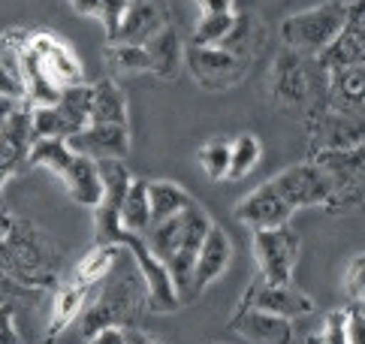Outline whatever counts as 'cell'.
<instances>
[{"label":"cell","instance_id":"11","mask_svg":"<svg viewBox=\"0 0 365 344\" xmlns=\"http://www.w3.org/2000/svg\"><path fill=\"white\" fill-rule=\"evenodd\" d=\"M242 308H257L266 314H278L284 320H296V317H308L314 311V299L293 284H266L263 278H257L247 287Z\"/></svg>","mask_w":365,"mask_h":344},{"label":"cell","instance_id":"21","mask_svg":"<svg viewBox=\"0 0 365 344\" xmlns=\"http://www.w3.org/2000/svg\"><path fill=\"white\" fill-rule=\"evenodd\" d=\"M61 181H63V188H67L73 203L88 206V208H94L100 203V196H103L100 169H97V161H91V157L73 154L67 169L61 172Z\"/></svg>","mask_w":365,"mask_h":344},{"label":"cell","instance_id":"8","mask_svg":"<svg viewBox=\"0 0 365 344\" xmlns=\"http://www.w3.org/2000/svg\"><path fill=\"white\" fill-rule=\"evenodd\" d=\"M308 136H311V154L359 148L362 145V118L332 112L326 103L314 106L308 115Z\"/></svg>","mask_w":365,"mask_h":344},{"label":"cell","instance_id":"12","mask_svg":"<svg viewBox=\"0 0 365 344\" xmlns=\"http://www.w3.org/2000/svg\"><path fill=\"white\" fill-rule=\"evenodd\" d=\"M31 106L19 103L12 115L0 127V200H4L6 181L28 166V151H31Z\"/></svg>","mask_w":365,"mask_h":344},{"label":"cell","instance_id":"13","mask_svg":"<svg viewBox=\"0 0 365 344\" xmlns=\"http://www.w3.org/2000/svg\"><path fill=\"white\" fill-rule=\"evenodd\" d=\"M28 49L43 61L48 79L58 88L82 85V64H79V58L73 55V49L63 43V39H58L55 34H48V31H31L28 34Z\"/></svg>","mask_w":365,"mask_h":344},{"label":"cell","instance_id":"16","mask_svg":"<svg viewBox=\"0 0 365 344\" xmlns=\"http://www.w3.org/2000/svg\"><path fill=\"white\" fill-rule=\"evenodd\" d=\"M308 94H311V73L305 67V58L284 49L275 67H272V100L281 109H296V106L308 103Z\"/></svg>","mask_w":365,"mask_h":344},{"label":"cell","instance_id":"33","mask_svg":"<svg viewBox=\"0 0 365 344\" xmlns=\"http://www.w3.org/2000/svg\"><path fill=\"white\" fill-rule=\"evenodd\" d=\"M259 154H263V148H259V139L254 133H242L230 142V176L227 178H242L247 176L257 163H259Z\"/></svg>","mask_w":365,"mask_h":344},{"label":"cell","instance_id":"31","mask_svg":"<svg viewBox=\"0 0 365 344\" xmlns=\"http://www.w3.org/2000/svg\"><path fill=\"white\" fill-rule=\"evenodd\" d=\"M73 161V151L67 139H34L28 151V166H43L51 176L61 178V172Z\"/></svg>","mask_w":365,"mask_h":344},{"label":"cell","instance_id":"41","mask_svg":"<svg viewBox=\"0 0 365 344\" xmlns=\"http://www.w3.org/2000/svg\"><path fill=\"white\" fill-rule=\"evenodd\" d=\"M88 344H127V335L118 326H106V329H100V333L91 335Z\"/></svg>","mask_w":365,"mask_h":344},{"label":"cell","instance_id":"4","mask_svg":"<svg viewBox=\"0 0 365 344\" xmlns=\"http://www.w3.org/2000/svg\"><path fill=\"white\" fill-rule=\"evenodd\" d=\"M326 181H329V200L323 208L329 215H347L359 208L362 203V145L359 148H341V151H317L308 157Z\"/></svg>","mask_w":365,"mask_h":344},{"label":"cell","instance_id":"29","mask_svg":"<svg viewBox=\"0 0 365 344\" xmlns=\"http://www.w3.org/2000/svg\"><path fill=\"white\" fill-rule=\"evenodd\" d=\"M118 257H121V245H94V248H91L88 254L79 260L73 281H76V284H85V287L100 284L103 278H106V275L115 269Z\"/></svg>","mask_w":365,"mask_h":344},{"label":"cell","instance_id":"24","mask_svg":"<svg viewBox=\"0 0 365 344\" xmlns=\"http://www.w3.org/2000/svg\"><path fill=\"white\" fill-rule=\"evenodd\" d=\"M91 290H94V287H85V284H76V281L61 284L55 290V299H51V326H48V333H46L48 338H58L63 329L79 320V314L85 308Z\"/></svg>","mask_w":365,"mask_h":344},{"label":"cell","instance_id":"18","mask_svg":"<svg viewBox=\"0 0 365 344\" xmlns=\"http://www.w3.org/2000/svg\"><path fill=\"white\" fill-rule=\"evenodd\" d=\"M67 145L73 154L91 157V161H109V157L124 161V154L130 151V130L127 124H88L70 136Z\"/></svg>","mask_w":365,"mask_h":344},{"label":"cell","instance_id":"42","mask_svg":"<svg viewBox=\"0 0 365 344\" xmlns=\"http://www.w3.org/2000/svg\"><path fill=\"white\" fill-rule=\"evenodd\" d=\"M73 12H79V16H97L100 12V0H67Z\"/></svg>","mask_w":365,"mask_h":344},{"label":"cell","instance_id":"36","mask_svg":"<svg viewBox=\"0 0 365 344\" xmlns=\"http://www.w3.org/2000/svg\"><path fill=\"white\" fill-rule=\"evenodd\" d=\"M127 9H130V0H100L97 19L103 21V28H106L109 43H112V36L118 34L121 21H124V16H127Z\"/></svg>","mask_w":365,"mask_h":344},{"label":"cell","instance_id":"40","mask_svg":"<svg viewBox=\"0 0 365 344\" xmlns=\"http://www.w3.org/2000/svg\"><path fill=\"white\" fill-rule=\"evenodd\" d=\"M202 16H227V12H236V0H193Z\"/></svg>","mask_w":365,"mask_h":344},{"label":"cell","instance_id":"9","mask_svg":"<svg viewBox=\"0 0 365 344\" xmlns=\"http://www.w3.org/2000/svg\"><path fill=\"white\" fill-rule=\"evenodd\" d=\"M362 6H365L362 0H350L347 4V21L341 34L317 55V67L323 73L365 64V9Z\"/></svg>","mask_w":365,"mask_h":344},{"label":"cell","instance_id":"6","mask_svg":"<svg viewBox=\"0 0 365 344\" xmlns=\"http://www.w3.org/2000/svg\"><path fill=\"white\" fill-rule=\"evenodd\" d=\"M121 248L130 251V257L136 260V269H139V278L142 284H145V302H148V311L151 314H173L181 308V299L175 293V284L173 278H169L166 266L148 251V245L142 242V236L136 233H121L118 239Z\"/></svg>","mask_w":365,"mask_h":344},{"label":"cell","instance_id":"15","mask_svg":"<svg viewBox=\"0 0 365 344\" xmlns=\"http://www.w3.org/2000/svg\"><path fill=\"white\" fill-rule=\"evenodd\" d=\"M169 6L166 0H130V9L121 21L118 34L112 36V43L124 46H145L158 36L163 28H169Z\"/></svg>","mask_w":365,"mask_h":344},{"label":"cell","instance_id":"10","mask_svg":"<svg viewBox=\"0 0 365 344\" xmlns=\"http://www.w3.org/2000/svg\"><path fill=\"white\" fill-rule=\"evenodd\" d=\"M272 188L290 206V211L308 208V206H323L329 200V181H326V176L311 161L293 163L284 172H278V176L272 178Z\"/></svg>","mask_w":365,"mask_h":344},{"label":"cell","instance_id":"7","mask_svg":"<svg viewBox=\"0 0 365 344\" xmlns=\"http://www.w3.org/2000/svg\"><path fill=\"white\" fill-rule=\"evenodd\" d=\"M185 64L190 76L208 91H224L239 85L251 70V61L232 58L230 51L217 46H187L185 49Z\"/></svg>","mask_w":365,"mask_h":344},{"label":"cell","instance_id":"23","mask_svg":"<svg viewBox=\"0 0 365 344\" xmlns=\"http://www.w3.org/2000/svg\"><path fill=\"white\" fill-rule=\"evenodd\" d=\"M91 124H127V97L112 76L91 85Z\"/></svg>","mask_w":365,"mask_h":344},{"label":"cell","instance_id":"46","mask_svg":"<svg viewBox=\"0 0 365 344\" xmlns=\"http://www.w3.org/2000/svg\"><path fill=\"white\" fill-rule=\"evenodd\" d=\"M43 344H55V338H48V335H46V341H43Z\"/></svg>","mask_w":365,"mask_h":344},{"label":"cell","instance_id":"28","mask_svg":"<svg viewBox=\"0 0 365 344\" xmlns=\"http://www.w3.org/2000/svg\"><path fill=\"white\" fill-rule=\"evenodd\" d=\"M259 43H263V34H259L257 19H254V16H245V12H236V16H232L230 31H227V34H224V39L217 43V49L230 51L232 58L251 61Z\"/></svg>","mask_w":365,"mask_h":344},{"label":"cell","instance_id":"2","mask_svg":"<svg viewBox=\"0 0 365 344\" xmlns=\"http://www.w3.org/2000/svg\"><path fill=\"white\" fill-rule=\"evenodd\" d=\"M103 290L100 296L94 299L85 314H82V326H79V335L88 341L94 333L106 326H118V329H136L142 314L148 311V296H145V284H142L139 272H109L103 278Z\"/></svg>","mask_w":365,"mask_h":344},{"label":"cell","instance_id":"14","mask_svg":"<svg viewBox=\"0 0 365 344\" xmlns=\"http://www.w3.org/2000/svg\"><path fill=\"white\" fill-rule=\"evenodd\" d=\"M230 260H232V242H230V236L212 223V230L205 233V239H202V245L197 251V260H193L187 302H193V299L202 293V290H208V284H215L217 278L227 272Z\"/></svg>","mask_w":365,"mask_h":344},{"label":"cell","instance_id":"25","mask_svg":"<svg viewBox=\"0 0 365 344\" xmlns=\"http://www.w3.org/2000/svg\"><path fill=\"white\" fill-rule=\"evenodd\" d=\"M145 51L151 61V73L160 79H175L181 64H185V43H181V36L175 34L173 24L163 28L151 43H145Z\"/></svg>","mask_w":365,"mask_h":344},{"label":"cell","instance_id":"35","mask_svg":"<svg viewBox=\"0 0 365 344\" xmlns=\"http://www.w3.org/2000/svg\"><path fill=\"white\" fill-rule=\"evenodd\" d=\"M232 16L236 12H227V16H200L197 31H193V46H217L224 34L230 31Z\"/></svg>","mask_w":365,"mask_h":344},{"label":"cell","instance_id":"45","mask_svg":"<svg viewBox=\"0 0 365 344\" xmlns=\"http://www.w3.org/2000/svg\"><path fill=\"white\" fill-rule=\"evenodd\" d=\"M16 100H6V97H0V127H4V121H6V118L12 115V109H16Z\"/></svg>","mask_w":365,"mask_h":344},{"label":"cell","instance_id":"22","mask_svg":"<svg viewBox=\"0 0 365 344\" xmlns=\"http://www.w3.org/2000/svg\"><path fill=\"white\" fill-rule=\"evenodd\" d=\"M31 31H9L0 34V97L6 100H24L21 88V49L28 43Z\"/></svg>","mask_w":365,"mask_h":344},{"label":"cell","instance_id":"34","mask_svg":"<svg viewBox=\"0 0 365 344\" xmlns=\"http://www.w3.org/2000/svg\"><path fill=\"white\" fill-rule=\"evenodd\" d=\"M200 166L208 178H227L230 176V142L227 139H212L200 148Z\"/></svg>","mask_w":365,"mask_h":344},{"label":"cell","instance_id":"5","mask_svg":"<svg viewBox=\"0 0 365 344\" xmlns=\"http://www.w3.org/2000/svg\"><path fill=\"white\" fill-rule=\"evenodd\" d=\"M299 245L302 239L290 223H281L272 230H254V257L259 266V278L266 284H293Z\"/></svg>","mask_w":365,"mask_h":344},{"label":"cell","instance_id":"43","mask_svg":"<svg viewBox=\"0 0 365 344\" xmlns=\"http://www.w3.org/2000/svg\"><path fill=\"white\" fill-rule=\"evenodd\" d=\"M124 335H127V344H158L154 338H148L142 329L136 326V329H124Z\"/></svg>","mask_w":365,"mask_h":344},{"label":"cell","instance_id":"38","mask_svg":"<svg viewBox=\"0 0 365 344\" xmlns=\"http://www.w3.org/2000/svg\"><path fill=\"white\" fill-rule=\"evenodd\" d=\"M0 344H24L16 329V308L0 302Z\"/></svg>","mask_w":365,"mask_h":344},{"label":"cell","instance_id":"3","mask_svg":"<svg viewBox=\"0 0 365 344\" xmlns=\"http://www.w3.org/2000/svg\"><path fill=\"white\" fill-rule=\"evenodd\" d=\"M347 21V4L344 0H332V4H320L314 9L296 12L281 21V39L284 49L293 51L299 58H317L320 51L341 34Z\"/></svg>","mask_w":365,"mask_h":344},{"label":"cell","instance_id":"20","mask_svg":"<svg viewBox=\"0 0 365 344\" xmlns=\"http://www.w3.org/2000/svg\"><path fill=\"white\" fill-rule=\"evenodd\" d=\"M232 329L251 344H293L296 329L293 320H284L278 314H266L257 308H242L232 314Z\"/></svg>","mask_w":365,"mask_h":344},{"label":"cell","instance_id":"30","mask_svg":"<svg viewBox=\"0 0 365 344\" xmlns=\"http://www.w3.org/2000/svg\"><path fill=\"white\" fill-rule=\"evenodd\" d=\"M151 215H148V181L145 178H133L124 193L121 203V230L124 233H136L142 236L148 230Z\"/></svg>","mask_w":365,"mask_h":344},{"label":"cell","instance_id":"32","mask_svg":"<svg viewBox=\"0 0 365 344\" xmlns=\"http://www.w3.org/2000/svg\"><path fill=\"white\" fill-rule=\"evenodd\" d=\"M106 64L115 76H136V73H151V61L145 46H124V43H109L106 49Z\"/></svg>","mask_w":365,"mask_h":344},{"label":"cell","instance_id":"17","mask_svg":"<svg viewBox=\"0 0 365 344\" xmlns=\"http://www.w3.org/2000/svg\"><path fill=\"white\" fill-rule=\"evenodd\" d=\"M290 206H287L278 191L272 188V181L259 184L247 196H242L239 206H236V221L245 223L251 230H272V227H281V223H290Z\"/></svg>","mask_w":365,"mask_h":344},{"label":"cell","instance_id":"44","mask_svg":"<svg viewBox=\"0 0 365 344\" xmlns=\"http://www.w3.org/2000/svg\"><path fill=\"white\" fill-rule=\"evenodd\" d=\"M12 223H16V218H12L9 211H6L4 206H0V242H4L6 236L12 233Z\"/></svg>","mask_w":365,"mask_h":344},{"label":"cell","instance_id":"37","mask_svg":"<svg viewBox=\"0 0 365 344\" xmlns=\"http://www.w3.org/2000/svg\"><path fill=\"white\" fill-rule=\"evenodd\" d=\"M344 320H347L344 308L329 311V317H326V323L320 329V335L311 338V344H347V338H344Z\"/></svg>","mask_w":365,"mask_h":344},{"label":"cell","instance_id":"1","mask_svg":"<svg viewBox=\"0 0 365 344\" xmlns=\"http://www.w3.org/2000/svg\"><path fill=\"white\" fill-rule=\"evenodd\" d=\"M61 248L48 236L28 221L12 223V233L0 242V272H6L12 281L34 290H51L58 284L61 272Z\"/></svg>","mask_w":365,"mask_h":344},{"label":"cell","instance_id":"26","mask_svg":"<svg viewBox=\"0 0 365 344\" xmlns=\"http://www.w3.org/2000/svg\"><path fill=\"white\" fill-rule=\"evenodd\" d=\"M55 109H58V118L63 124V133H67V139L76 136L79 130H85L91 124V85L82 82V85L61 88Z\"/></svg>","mask_w":365,"mask_h":344},{"label":"cell","instance_id":"39","mask_svg":"<svg viewBox=\"0 0 365 344\" xmlns=\"http://www.w3.org/2000/svg\"><path fill=\"white\" fill-rule=\"evenodd\" d=\"M362 266H365V260H362V254H356L354 263H350V269H347V278H344V290L350 293L354 302H362V296H365V290H362V281H365Z\"/></svg>","mask_w":365,"mask_h":344},{"label":"cell","instance_id":"27","mask_svg":"<svg viewBox=\"0 0 365 344\" xmlns=\"http://www.w3.org/2000/svg\"><path fill=\"white\" fill-rule=\"evenodd\" d=\"M193 206V196L175 181H148V215L151 223L178 218L185 208ZM148 223V227H151Z\"/></svg>","mask_w":365,"mask_h":344},{"label":"cell","instance_id":"19","mask_svg":"<svg viewBox=\"0 0 365 344\" xmlns=\"http://www.w3.org/2000/svg\"><path fill=\"white\" fill-rule=\"evenodd\" d=\"M323 79H326L323 103L329 106L332 112L362 118V106H365V64H356V67H341V70H329V73H323Z\"/></svg>","mask_w":365,"mask_h":344}]
</instances>
